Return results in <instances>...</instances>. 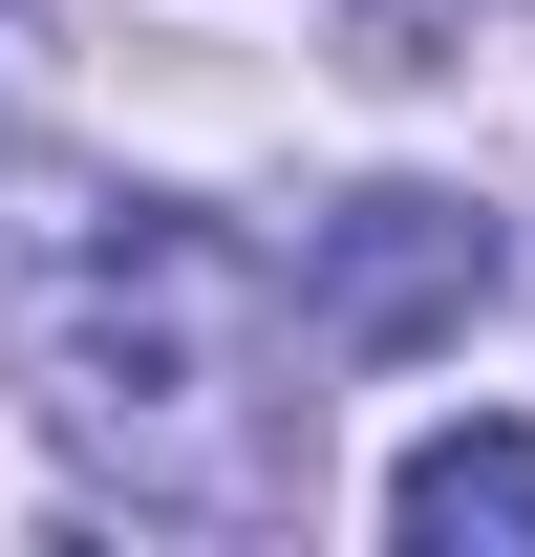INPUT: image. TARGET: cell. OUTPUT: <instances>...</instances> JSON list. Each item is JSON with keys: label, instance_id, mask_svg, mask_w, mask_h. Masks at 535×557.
I'll use <instances>...</instances> for the list:
<instances>
[{"label": "cell", "instance_id": "cell-1", "mask_svg": "<svg viewBox=\"0 0 535 557\" xmlns=\"http://www.w3.org/2000/svg\"><path fill=\"white\" fill-rule=\"evenodd\" d=\"M300 300H278L214 214L129 172H0V386L43 408L108 515L150 536H278L322 493V386H300Z\"/></svg>", "mask_w": 535, "mask_h": 557}, {"label": "cell", "instance_id": "cell-2", "mask_svg": "<svg viewBox=\"0 0 535 557\" xmlns=\"http://www.w3.org/2000/svg\"><path fill=\"white\" fill-rule=\"evenodd\" d=\"M493 214L428 194V172H386V194H343L322 236H300V322H322V364H407V344H471L493 322Z\"/></svg>", "mask_w": 535, "mask_h": 557}, {"label": "cell", "instance_id": "cell-3", "mask_svg": "<svg viewBox=\"0 0 535 557\" xmlns=\"http://www.w3.org/2000/svg\"><path fill=\"white\" fill-rule=\"evenodd\" d=\"M386 536L407 557H535V429H428L386 472Z\"/></svg>", "mask_w": 535, "mask_h": 557}, {"label": "cell", "instance_id": "cell-4", "mask_svg": "<svg viewBox=\"0 0 535 557\" xmlns=\"http://www.w3.org/2000/svg\"><path fill=\"white\" fill-rule=\"evenodd\" d=\"M0 65H22V0H0Z\"/></svg>", "mask_w": 535, "mask_h": 557}]
</instances>
